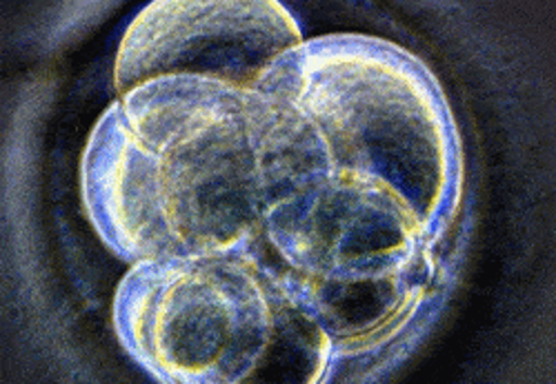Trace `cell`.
I'll list each match as a JSON object with an SVG mask.
<instances>
[{"mask_svg": "<svg viewBox=\"0 0 556 384\" xmlns=\"http://www.w3.org/2000/svg\"><path fill=\"white\" fill-rule=\"evenodd\" d=\"M271 93L161 76L123 93L85 156V199L127 260L250 252L283 184Z\"/></svg>", "mask_w": 556, "mask_h": 384, "instance_id": "obj_1", "label": "cell"}, {"mask_svg": "<svg viewBox=\"0 0 556 384\" xmlns=\"http://www.w3.org/2000/svg\"><path fill=\"white\" fill-rule=\"evenodd\" d=\"M116 324L127 349L172 382H316L332 360L328 331L250 252L136 263Z\"/></svg>", "mask_w": 556, "mask_h": 384, "instance_id": "obj_2", "label": "cell"}, {"mask_svg": "<svg viewBox=\"0 0 556 384\" xmlns=\"http://www.w3.org/2000/svg\"><path fill=\"white\" fill-rule=\"evenodd\" d=\"M256 87L307 118L334 176L386 189L428 238L454 209L456 138L430 74L386 42L330 38L278 56Z\"/></svg>", "mask_w": 556, "mask_h": 384, "instance_id": "obj_3", "label": "cell"}, {"mask_svg": "<svg viewBox=\"0 0 556 384\" xmlns=\"http://www.w3.org/2000/svg\"><path fill=\"white\" fill-rule=\"evenodd\" d=\"M301 44L278 3H154L129 27L116 61L121 93L161 76H203L254 87Z\"/></svg>", "mask_w": 556, "mask_h": 384, "instance_id": "obj_4", "label": "cell"}]
</instances>
